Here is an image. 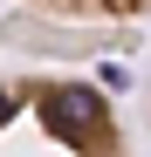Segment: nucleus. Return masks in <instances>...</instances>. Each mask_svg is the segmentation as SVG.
Wrapping results in <instances>:
<instances>
[{"label":"nucleus","instance_id":"obj_1","mask_svg":"<svg viewBox=\"0 0 151 157\" xmlns=\"http://www.w3.org/2000/svg\"><path fill=\"white\" fill-rule=\"evenodd\" d=\"M0 157H131L124 109L55 68H7L0 75Z\"/></svg>","mask_w":151,"mask_h":157},{"label":"nucleus","instance_id":"obj_2","mask_svg":"<svg viewBox=\"0 0 151 157\" xmlns=\"http://www.w3.org/2000/svg\"><path fill=\"white\" fill-rule=\"evenodd\" d=\"M41 14H62V21H144L151 0H28Z\"/></svg>","mask_w":151,"mask_h":157}]
</instances>
